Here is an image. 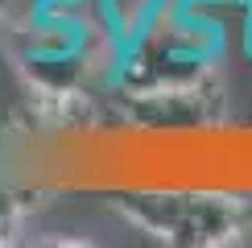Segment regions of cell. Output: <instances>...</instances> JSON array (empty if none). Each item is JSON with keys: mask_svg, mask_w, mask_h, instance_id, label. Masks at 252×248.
<instances>
[{"mask_svg": "<svg viewBox=\"0 0 252 248\" xmlns=\"http://www.w3.org/2000/svg\"><path fill=\"white\" fill-rule=\"evenodd\" d=\"M116 211L165 244L219 248L248 240L252 203L223 190H132L120 194Z\"/></svg>", "mask_w": 252, "mask_h": 248, "instance_id": "obj_1", "label": "cell"}, {"mask_svg": "<svg viewBox=\"0 0 252 248\" xmlns=\"http://www.w3.org/2000/svg\"><path fill=\"white\" fill-rule=\"evenodd\" d=\"M21 211H25V207H21L17 194L13 190H0V244L13 240V232L21 227Z\"/></svg>", "mask_w": 252, "mask_h": 248, "instance_id": "obj_2", "label": "cell"}, {"mask_svg": "<svg viewBox=\"0 0 252 248\" xmlns=\"http://www.w3.org/2000/svg\"><path fill=\"white\" fill-rule=\"evenodd\" d=\"M240 37H244V50L252 54V0H240Z\"/></svg>", "mask_w": 252, "mask_h": 248, "instance_id": "obj_3", "label": "cell"}]
</instances>
